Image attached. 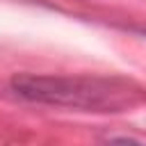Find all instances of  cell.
I'll return each instance as SVG.
<instances>
[{
    "label": "cell",
    "instance_id": "6da1fadb",
    "mask_svg": "<svg viewBox=\"0 0 146 146\" xmlns=\"http://www.w3.org/2000/svg\"><path fill=\"white\" fill-rule=\"evenodd\" d=\"M11 89L32 103L105 110L125 103L123 89H114L110 82L89 78H55V75H16Z\"/></svg>",
    "mask_w": 146,
    "mask_h": 146
}]
</instances>
